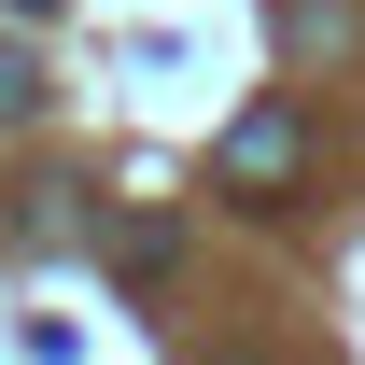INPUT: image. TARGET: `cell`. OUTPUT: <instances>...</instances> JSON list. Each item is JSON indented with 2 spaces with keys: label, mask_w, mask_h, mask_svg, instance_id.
Segmentation results:
<instances>
[{
  "label": "cell",
  "mask_w": 365,
  "mask_h": 365,
  "mask_svg": "<svg viewBox=\"0 0 365 365\" xmlns=\"http://www.w3.org/2000/svg\"><path fill=\"white\" fill-rule=\"evenodd\" d=\"M29 113H43V71H29V56H0V127H29Z\"/></svg>",
  "instance_id": "2"
},
{
  "label": "cell",
  "mask_w": 365,
  "mask_h": 365,
  "mask_svg": "<svg viewBox=\"0 0 365 365\" xmlns=\"http://www.w3.org/2000/svg\"><path fill=\"white\" fill-rule=\"evenodd\" d=\"M14 14H43V0H14Z\"/></svg>",
  "instance_id": "3"
},
{
  "label": "cell",
  "mask_w": 365,
  "mask_h": 365,
  "mask_svg": "<svg viewBox=\"0 0 365 365\" xmlns=\"http://www.w3.org/2000/svg\"><path fill=\"white\" fill-rule=\"evenodd\" d=\"M295 169H309V140H295V113H281V98H253V113L225 127V155H211V182H225V197H295Z\"/></svg>",
  "instance_id": "1"
}]
</instances>
